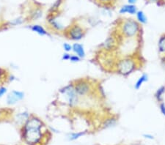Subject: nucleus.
<instances>
[{"label":"nucleus","instance_id":"f257e3e1","mask_svg":"<svg viewBox=\"0 0 165 145\" xmlns=\"http://www.w3.org/2000/svg\"><path fill=\"white\" fill-rule=\"evenodd\" d=\"M42 122L37 118H32L24 127V138L29 144H37L42 137Z\"/></svg>","mask_w":165,"mask_h":145},{"label":"nucleus","instance_id":"f03ea898","mask_svg":"<svg viewBox=\"0 0 165 145\" xmlns=\"http://www.w3.org/2000/svg\"><path fill=\"white\" fill-rule=\"evenodd\" d=\"M139 26L138 23L132 19H128L123 24L122 31L124 35L131 37L136 35L139 32Z\"/></svg>","mask_w":165,"mask_h":145},{"label":"nucleus","instance_id":"7ed1b4c3","mask_svg":"<svg viewBox=\"0 0 165 145\" xmlns=\"http://www.w3.org/2000/svg\"><path fill=\"white\" fill-rule=\"evenodd\" d=\"M135 69V63L133 60L125 59L120 61L117 64V70L121 74L126 76Z\"/></svg>","mask_w":165,"mask_h":145},{"label":"nucleus","instance_id":"20e7f679","mask_svg":"<svg viewBox=\"0 0 165 145\" xmlns=\"http://www.w3.org/2000/svg\"><path fill=\"white\" fill-rule=\"evenodd\" d=\"M60 92L66 95L67 100H68V104L70 105L74 106L75 104H76L78 101L77 94H76V91L74 90V87L72 85L65 86L62 90H61Z\"/></svg>","mask_w":165,"mask_h":145},{"label":"nucleus","instance_id":"39448f33","mask_svg":"<svg viewBox=\"0 0 165 145\" xmlns=\"http://www.w3.org/2000/svg\"><path fill=\"white\" fill-rule=\"evenodd\" d=\"M74 90H75L77 95H85L90 90V86H89V84L87 82L82 81H79L76 84V86H74Z\"/></svg>","mask_w":165,"mask_h":145},{"label":"nucleus","instance_id":"423d86ee","mask_svg":"<svg viewBox=\"0 0 165 145\" xmlns=\"http://www.w3.org/2000/svg\"><path fill=\"white\" fill-rule=\"evenodd\" d=\"M69 35L72 40H79L82 39L84 36V31L82 27L76 25L71 28L69 32Z\"/></svg>","mask_w":165,"mask_h":145},{"label":"nucleus","instance_id":"0eeeda50","mask_svg":"<svg viewBox=\"0 0 165 145\" xmlns=\"http://www.w3.org/2000/svg\"><path fill=\"white\" fill-rule=\"evenodd\" d=\"M23 93L21 92H17V91H12L10 95H8V97H7V102L8 104H16L17 101L22 100L24 98Z\"/></svg>","mask_w":165,"mask_h":145},{"label":"nucleus","instance_id":"6e6552de","mask_svg":"<svg viewBox=\"0 0 165 145\" xmlns=\"http://www.w3.org/2000/svg\"><path fill=\"white\" fill-rule=\"evenodd\" d=\"M119 12H120L121 14L129 13L133 15V14L137 13V8L136 6L134 5H124L123 7H122Z\"/></svg>","mask_w":165,"mask_h":145},{"label":"nucleus","instance_id":"1a4fd4ad","mask_svg":"<svg viewBox=\"0 0 165 145\" xmlns=\"http://www.w3.org/2000/svg\"><path fill=\"white\" fill-rule=\"evenodd\" d=\"M72 49L75 53H76L77 56L80 58H84L85 57V51L84 49L83 46L79 44V43H75L72 47Z\"/></svg>","mask_w":165,"mask_h":145},{"label":"nucleus","instance_id":"9d476101","mask_svg":"<svg viewBox=\"0 0 165 145\" xmlns=\"http://www.w3.org/2000/svg\"><path fill=\"white\" fill-rule=\"evenodd\" d=\"M148 79V76L147 74H143L139 79L137 80V81L136 82L135 85H134V88L136 90H139L141 87V86L142 85V84L145 83V81H147Z\"/></svg>","mask_w":165,"mask_h":145},{"label":"nucleus","instance_id":"9b49d317","mask_svg":"<svg viewBox=\"0 0 165 145\" xmlns=\"http://www.w3.org/2000/svg\"><path fill=\"white\" fill-rule=\"evenodd\" d=\"M158 47H159V51L161 54H165V35L162 36L159 40L158 43Z\"/></svg>","mask_w":165,"mask_h":145},{"label":"nucleus","instance_id":"f8f14e48","mask_svg":"<svg viewBox=\"0 0 165 145\" xmlns=\"http://www.w3.org/2000/svg\"><path fill=\"white\" fill-rule=\"evenodd\" d=\"M31 30L35 32L38 33L39 35H47L46 31L44 30V28L42 27L40 25H34L31 27Z\"/></svg>","mask_w":165,"mask_h":145},{"label":"nucleus","instance_id":"ddd939ff","mask_svg":"<svg viewBox=\"0 0 165 145\" xmlns=\"http://www.w3.org/2000/svg\"><path fill=\"white\" fill-rule=\"evenodd\" d=\"M104 46L107 49H112V48H114V47L115 46V42H114V39L112 37H110L106 40L104 43Z\"/></svg>","mask_w":165,"mask_h":145},{"label":"nucleus","instance_id":"4468645a","mask_svg":"<svg viewBox=\"0 0 165 145\" xmlns=\"http://www.w3.org/2000/svg\"><path fill=\"white\" fill-rule=\"evenodd\" d=\"M137 19L138 21L141 23H147V18L145 16L143 11L139 10L137 12Z\"/></svg>","mask_w":165,"mask_h":145},{"label":"nucleus","instance_id":"2eb2a0df","mask_svg":"<svg viewBox=\"0 0 165 145\" xmlns=\"http://www.w3.org/2000/svg\"><path fill=\"white\" fill-rule=\"evenodd\" d=\"M115 124H116V119H114V118H111V119H108L105 121L103 125L104 128H108L114 126Z\"/></svg>","mask_w":165,"mask_h":145},{"label":"nucleus","instance_id":"dca6fc26","mask_svg":"<svg viewBox=\"0 0 165 145\" xmlns=\"http://www.w3.org/2000/svg\"><path fill=\"white\" fill-rule=\"evenodd\" d=\"M165 92V86H162L159 90L156 91V94H155V97L157 99L158 101H161L162 99V95Z\"/></svg>","mask_w":165,"mask_h":145},{"label":"nucleus","instance_id":"f3484780","mask_svg":"<svg viewBox=\"0 0 165 145\" xmlns=\"http://www.w3.org/2000/svg\"><path fill=\"white\" fill-rule=\"evenodd\" d=\"M85 133H86V132H85V131H83V132H78V133H72V134L70 135L69 140H71V141L76 140V139H79V138L82 137V136L85 135Z\"/></svg>","mask_w":165,"mask_h":145},{"label":"nucleus","instance_id":"a211bd4d","mask_svg":"<svg viewBox=\"0 0 165 145\" xmlns=\"http://www.w3.org/2000/svg\"><path fill=\"white\" fill-rule=\"evenodd\" d=\"M49 22L52 25V26H54V27L55 28V29H57V30H60L63 28L62 25H61L60 23H59V22L57 21L55 19H54V18H51V19L49 20Z\"/></svg>","mask_w":165,"mask_h":145},{"label":"nucleus","instance_id":"6ab92c4d","mask_svg":"<svg viewBox=\"0 0 165 145\" xmlns=\"http://www.w3.org/2000/svg\"><path fill=\"white\" fill-rule=\"evenodd\" d=\"M40 16H42V12L40 10H35L33 14H32V19H33V20L39 19Z\"/></svg>","mask_w":165,"mask_h":145},{"label":"nucleus","instance_id":"aec40b11","mask_svg":"<svg viewBox=\"0 0 165 145\" xmlns=\"http://www.w3.org/2000/svg\"><path fill=\"white\" fill-rule=\"evenodd\" d=\"M23 22L21 18H19V19H16L15 20H13L12 21L10 22V24L12 25H17V24H21V23Z\"/></svg>","mask_w":165,"mask_h":145},{"label":"nucleus","instance_id":"412c9836","mask_svg":"<svg viewBox=\"0 0 165 145\" xmlns=\"http://www.w3.org/2000/svg\"><path fill=\"white\" fill-rule=\"evenodd\" d=\"M70 60L72 61L73 62H79L80 61V57H79L78 56H71V58H70Z\"/></svg>","mask_w":165,"mask_h":145},{"label":"nucleus","instance_id":"4be33fe9","mask_svg":"<svg viewBox=\"0 0 165 145\" xmlns=\"http://www.w3.org/2000/svg\"><path fill=\"white\" fill-rule=\"evenodd\" d=\"M63 48H64V49H65V51H68V52L72 49V46H71L70 44H68V43H64Z\"/></svg>","mask_w":165,"mask_h":145},{"label":"nucleus","instance_id":"5701e85b","mask_svg":"<svg viewBox=\"0 0 165 145\" xmlns=\"http://www.w3.org/2000/svg\"><path fill=\"white\" fill-rule=\"evenodd\" d=\"M160 110H161V112L162 113L163 115L165 116V104L164 103H162L160 104Z\"/></svg>","mask_w":165,"mask_h":145},{"label":"nucleus","instance_id":"b1692460","mask_svg":"<svg viewBox=\"0 0 165 145\" xmlns=\"http://www.w3.org/2000/svg\"><path fill=\"white\" fill-rule=\"evenodd\" d=\"M142 136H143V137L145 138V139H150V140H152V139H154V137H153V135L148 134V133H145V134H143V135H142Z\"/></svg>","mask_w":165,"mask_h":145},{"label":"nucleus","instance_id":"393cba45","mask_svg":"<svg viewBox=\"0 0 165 145\" xmlns=\"http://www.w3.org/2000/svg\"><path fill=\"white\" fill-rule=\"evenodd\" d=\"M6 92H7L6 88H5V87H1V88H0V97H2V96L6 93Z\"/></svg>","mask_w":165,"mask_h":145},{"label":"nucleus","instance_id":"a878e982","mask_svg":"<svg viewBox=\"0 0 165 145\" xmlns=\"http://www.w3.org/2000/svg\"><path fill=\"white\" fill-rule=\"evenodd\" d=\"M70 58H71V55L68 54H65L62 56V59L63 60H68V59H70Z\"/></svg>","mask_w":165,"mask_h":145},{"label":"nucleus","instance_id":"bb28decb","mask_svg":"<svg viewBox=\"0 0 165 145\" xmlns=\"http://www.w3.org/2000/svg\"><path fill=\"white\" fill-rule=\"evenodd\" d=\"M137 1V0H128L129 5H134V4L136 3Z\"/></svg>","mask_w":165,"mask_h":145},{"label":"nucleus","instance_id":"cd10ccee","mask_svg":"<svg viewBox=\"0 0 165 145\" xmlns=\"http://www.w3.org/2000/svg\"><path fill=\"white\" fill-rule=\"evenodd\" d=\"M100 2H102V3H107V2H110L111 0H98Z\"/></svg>","mask_w":165,"mask_h":145},{"label":"nucleus","instance_id":"c85d7f7f","mask_svg":"<svg viewBox=\"0 0 165 145\" xmlns=\"http://www.w3.org/2000/svg\"><path fill=\"white\" fill-rule=\"evenodd\" d=\"M150 1H157V0H150Z\"/></svg>","mask_w":165,"mask_h":145}]
</instances>
